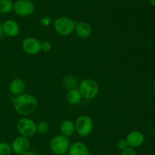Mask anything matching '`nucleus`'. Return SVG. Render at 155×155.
Instances as JSON below:
<instances>
[{"mask_svg":"<svg viewBox=\"0 0 155 155\" xmlns=\"http://www.w3.org/2000/svg\"><path fill=\"white\" fill-rule=\"evenodd\" d=\"M37 105V100L31 94H21L16 96L13 100L15 111L22 115H28L33 113L36 109Z\"/></svg>","mask_w":155,"mask_h":155,"instance_id":"obj_1","label":"nucleus"},{"mask_svg":"<svg viewBox=\"0 0 155 155\" xmlns=\"http://www.w3.org/2000/svg\"><path fill=\"white\" fill-rule=\"evenodd\" d=\"M79 91L83 98L93 99L99 92V85L94 79L86 78L80 82Z\"/></svg>","mask_w":155,"mask_h":155,"instance_id":"obj_2","label":"nucleus"},{"mask_svg":"<svg viewBox=\"0 0 155 155\" xmlns=\"http://www.w3.org/2000/svg\"><path fill=\"white\" fill-rule=\"evenodd\" d=\"M71 142L68 137L63 135L54 136L51 140L49 144L50 149L54 153L57 155H64L68 152Z\"/></svg>","mask_w":155,"mask_h":155,"instance_id":"obj_3","label":"nucleus"},{"mask_svg":"<svg viewBox=\"0 0 155 155\" xmlns=\"http://www.w3.org/2000/svg\"><path fill=\"white\" fill-rule=\"evenodd\" d=\"M75 22L68 17H59L54 21L55 31L61 36H68L75 30Z\"/></svg>","mask_w":155,"mask_h":155,"instance_id":"obj_4","label":"nucleus"},{"mask_svg":"<svg viewBox=\"0 0 155 155\" xmlns=\"http://www.w3.org/2000/svg\"><path fill=\"white\" fill-rule=\"evenodd\" d=\"M93 126L92 118L88 115H80L76 119L75 130L80 136L86 137L92 132Z\"/></svg>","mask_w":155,"mask_h":155,"instance_id":"obj_5","label":"nucleus"},{"mask_svg":"<svg viewBox=\"0 0 155 155\" xmlns=\"http://www.w3.org/2000/svg\"><path fill=\"white\" fill-rule=\"evenodd\" d=\"M13 11L20 17H28L35 12V5L31 0H17L14 3Z\"/></svg>","mask_w":155,"mask_h":155,"instance_id":"obj_6","label":"nucleus"},{"mask_svg":"<svg viewBox=\"0 0 155 155\" xmlns=\"http://www.w3.org/2000/svg\"><path fill=\"white\" fill-rule=\"evenodd\" d=\"M17 129L21 136L29 138L36 134V124L31 119L22 118L17 123Z\"/></svg>","mask_w":155,"mask_h":155,"instance_id":"obj_7","label":"nucleus"},{"mask_svg":"<svg viewBox=\"0 0 155 155\" xmlns=\"http://www.w3.org/2000/svg\"><path fill=\"white\" fill-rule=\"evenodd\" d=\"M12 151L18 155H21L29 150L30 141L27 138L24 136H18L13 140L11 145Z\"/></svg>","mask_w":155,"mask_h":155,"instance_id":"obj_8","label":"nucleus"},{"mask_svg":"<svg viewBox=\"0 0 155 155\" xmlns=\"http://www.w3.org/2000/svg\"><path fill=\"white\" fill-rule=\"evenodd\" d=\"M23 50L29 55H36L41 51V42L34 37H27L22 43Z\"/></svg>","mask_w":155,"mask_h":155,"instance_id":"obj_9","label":"nucleus"},{"mask_svg":"<svg viewBox=\"0 0 155 155\" xmlns=\"http://www.w3.org/2000/svg\"><path fill=\"white\" fill-rule=\"evenodd\" d=\"M128 144V147L133 148H137L141 147L145 142V136L142 132L138 130L132 131L127 135L126 138Z\"/></svg>","mask_w":155,"mask_h":155,"instance_id":"obj_10","label":"nucleus"},{"mask_svg":"<svg viewBox=\"0 0 155 155\" xmlns=\"http://www.w3.org/2000/svg\"><path fill=\"white\" fill-rule=\"evenodd\" d=\"M3 30L8 36L15 37L19 34L20 26L15 20L8 19L3 23Z\"/></svg>","mask_w":155,"mask_h":155,"instance_id":"obj_11","label":"nucleus"},{"mask_svg":"<svg viewBox=\"0 0 155 155\" xmlns=\"http://www.w3.org/2000/svg\"><path fill=\"white\" fill-rule=\"evenodd\" d=\"M74 30L79 37L82 39H86L89 37L92 33V27L88 23L80 21L76 24Z\"/></svg>","mask_w":155,"mask_h":155,"instance_id":"obj_12","label":"nucleus"},{"mask_svg":"<svg viewBox=\"0 0 155 155\" xmlns=\"http://www.w3.org/2000/svg\"><path fill=\"white\" fill-rule=\"evenodd\" d=\"M68 153L69 155H89V149L84 143L77 141L70 146Z\"/></svg>","mask_w":155,"mask_h":155,"instance_id":"obj_13","label":"nucleus"},{"mask_svg":"<svg viewBox=\"0 0 155 155\" xmlns=\"http://www.w3.org/2000/svg\"><path fill=\"white\" fill-rule=\"evenodd\" d=\"M9 90L14 95H20V94H23L25 90V83L22 79L17 78L11 81L10 84H9Z\"/></svg>","mask_w":155,"mask_h":155,"instance_id":"obj_14","label":"nucleus"},{"mask_svg":"<svg viewBox=\"0 0 155 155\" xmlns=\"http://www.w3.org/2000/svg\"><path fill=\"white\" fill-rule=\"evenodd\" d=\"M60 130L61 132V135L69 138L71 135H74V132L76 131L75 124L71 120L66 119L62 122L61 124Z\"/></svg>","mask_w":155,"mask_h":155,"instance_id":"obj_15","label":"nucleus"},{"mask_svg":"<svg viewBox=\"0 0 155 155\" xmlns=\"http://www.w3.org/2000/svg\"><path fill=\"white\" fill-rule=\"evenodd\" d=\"M82 99V95L80 91L76 88H72L69 90L67 94V100L71 104H77L80 102Z\"/></svg>","mask_w":155,"mask_h":155,"instance_id":"obj_16","label":"nucleus"},{"mask_svg":"<svg viewBox=\"0 0 155 155\" xmlns=\"http://www.w3.org/2000/svg\"><path fill=\"white\" fill-rule=\"evenodd\" d=\"M14 3L12 0H0V13L8 14L13 11Z\"/></svg>","mask_w":155,"mask_h":155,"instance_id":"obj_17","label":"nucleus"},{"mask_svg":"<svg viewBox=\"0 0 155 155\" xmlns=\"http://www.w3.org/2000/svg\"><path fill=\"white\" fill-rule=\"evenodd\" d=\"M12 152L10 144L6 142H0V155H10Z\"/></svg>","mask_w":155,"mask_h":155,"instance_id":"obj_18","label":"nucleus"},{"mask_svg":"<svg viewBox=\"0 0 155 155\" xmlns=\"http://www.w3.org/2000/svg\"><path fill=\"white\" fill-rule=\"evenodd\" d=\"M48 130V125L45 122H40L38 124H36V132L40 134L46 133Z\"/></svg>","mask_w":155,"mask_h":155,"instance_id":"obj_19","label":"nucleus"},{"mask_svg":"<svg viewBox=\"0 0 155 155\" xmlns=\"http://www.w3.org/2000/svg\"><path fill=\"white\" fill-rule=\"evenodd\" d=\"M121 155H137V153H136L135 148L127 147V148L124 149V150H122Z\"/></svg>","mask_w":155,"mask_h":155,"instance_id":"obj_20","label":"nucleus"},{"mask_svg":"<svg viewBox=\"0 0 155 155\" xmlns=\"http://www.w3.org/2000/svg\"><path fill=\"white\" fill-rule=\"evenodd\" d=\"M51 50V44L48 41H44L41 43V50L44 52H49Z\"/></svg>","mask_w":155,"mask_h":155,"instance_id":"obj_21","label":"nucleus"},{"mask_svg":"<svg viewBox=\"0 0 155 155\" xmlns=\"http://www.w3.org/2000/svg\"><path fill=\"white\" fill-rule=\"evenodd\" d=\"M127 147H128V144H127V140L122 138V139H120L119 141H118V142H117V147H118V148L123 150L124 149L127 148Z\"/></svg>","mask_w":155,"mask_h":155,"instance_id":"obj_22","label":"nucleus"},{"mask_svg":"<svg viewBox=\"0 0 155 155\" xmlns=\"http://www.w3.org/2000/svg\"><path fill=\"white\" fill-rule=\"evenodd\" d=\"M21 155H40L38 152L34 151V150H27V152H25L24 153Z\"/></svg>","mask_w":155,"mask_h":155,"instance_id":"obj_23","label":"nucleus"},{"mask_svg":"<svg viewBox=\"0 0 155 155\" xmlns=\"http://www.w3.org/2000/svg\"><path fill=\"white\" fill-rule=\"evenodd\" d=\"M4 34V30H3V24L0 22V36Z\"/></svg>","mask_w":155,"mask_h":155,"instance_id":"obj_24","label":"nucleus"},{"mask_svg":"<svg viewBox=\"0 0 155 155\" xmlns=\"http://www.w3.org/2000/svg\"><path fill=\"white\" fill-rule=\"evenodd\" d=\"M148 2H149L151 3V5H152L153 6H155V0H148Z\"/></svg>","mask_w":155,"mask_h":155,"instance_id":"obj_25","label":"nucleus"},{"mask_svg":"<svg viewBox=\"0 0 155 155\" xmlns=\"http://www.w3.org/2000/svg\"><path fill=\"white\" fill-rule=\"evenodd\" d=\"M153 89H154V93H155V81H154V84H153Z\"/></svg>","mask_w":155,"mask_h":155,"instance_id":"obj_26","label":"nucleus"}]
</instances>
